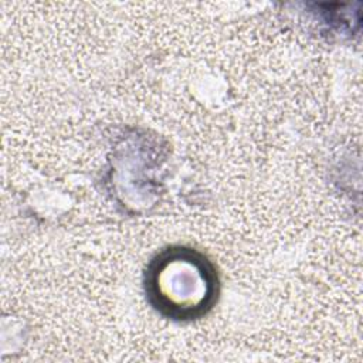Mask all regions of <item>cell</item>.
Instances as JSON below:
<instances>
[{
  "label": "cell",
  "instance_id": "6da1fadb",
  "mask_svg": "<svg viewBox=\"0 0 363 363\" xmlns=\"http://www.w3.org/2000/svg\"><path fill=\"white\" fill-rule=\"evenodd\" d=\"M216 275L206 258L190 250H169L157 257L149 271L147 292L160 312L187 319L211 308Z\"/></svg>",
  "mask_w": 363,
  "mask_h": 363
}]
</instances>
